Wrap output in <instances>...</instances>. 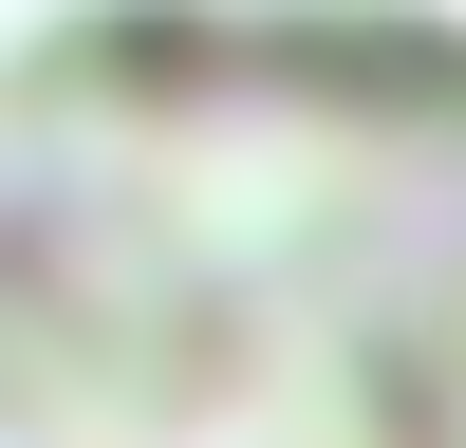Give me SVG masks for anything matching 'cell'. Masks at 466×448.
I'll use <instances>...</instances> for the list:
<instances>
[{
	"instance_id": "6da1fadb",
	"label": "cell",
	"mask_w": 466,
	"mask_h": 448,
	"mask_svg": "<svg viewBox=\"0 0 466 448\" xmlns=\"http://www.w3.org/2000/svg\"><path fill=\"white\" fill-rule=\"evenodd\" d=\"M0 448H466V19L75 0L0 37Z\"/></svg>"
}]
</instances>
